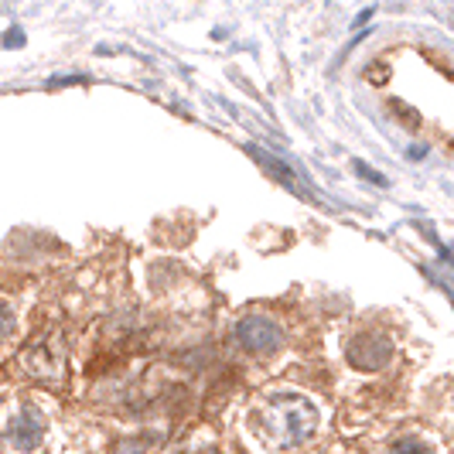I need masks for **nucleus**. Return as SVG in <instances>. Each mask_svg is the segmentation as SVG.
<instances>
[{
    "mask_svg": "<svg viewBox=\"0 0 454 454\" xmlns=\"http://www.w3.org/2000/svg\"><path fill=\"white\" fill-rule=\"evenodd\" d=\"M315 420H318L315 407L308 400H301V396H291V393L287 396H273L270 403L263 407V413L256 417L263 441L270 437L280 448L301 444L308 434L315 431Z\"/></svg>",
    "mask_w": 454,
    "mask_h": 454,
    "instance_id": "nucleus-1",
    "label": "nucleus"
},
{
    "mask_svg": "<svg viewBox=\"0 0 454 454\" xmlns=\"http://www.w3.org/2000/svg\"><path fill=\"white\" fill-rule=\"evenodd\" d=\"M236 341L250 356H273L280 348L284 335L273 325V318H267V315H250V318H243L236 325Z\"/></svg>",
    "mask_w": 454,
    "mask_h": 454,
    "instance_id": "nucleus-2",
    "label": "nucleus"
},
{
    "mask_svg": "<svg viewBox=\"0 0 454 454\" xmlns=\"http://www.w3.org/2000/svg\"><path fill=\"white\" fill-rule=\"evenodd\" d=\"M389 341L383 335H359V339L348 345V359L359 365V369H380L389 359Z\"/></svg>",
    "mask_w": 454,
    "mask_h": 454,
    "instance_id": "nucleus-3",
    "label": "nucleus"
},
{
    "mask_svg": "<svg viewBox=\"0 0 454 454\" xmlns=\"http://www.w3.org/2000/svg\"><path fill=\"white\" fill-rule=\"evenodd\" d=\"M42 434H45V420H42V413L27 407L21 417L14 420V427H11V441L18 444V451H35V448L42 444Z\"/></svg>",
    "mask_w": 454,
    "mask_h": 454,
    "instance_id": "nucleus-4",
    "label": "nucleus"
},
{
    "mask_svg": "<svg viewBox=\"0 0 454 454\" xmlns=\"http://www.w3.org/2000/svg\"><path fill=\"white\" fill-rule=\"evenodd\" d=\"M250 154H253L256 160H260V164H263L267 171H273V178H280L284 184H291V188H297V178H294V175H291V171H287V168H284V164H280L277 158H270V154H260L256 147H250Z\"/></svg>",
    "mask_w": 454,
    "mask_h": 454,
    "instance_id": "nucleus-5",
    "label": "nucleus"
},
{
    "mask_svg": "<svg viewBox=\"0 0 454 454\" xmlns=\"http://www.w3.org/2000/svg\"><path fill=\"white\" fill-rule=\"evenodd\" d=\"M393 454H431V451H427V444H413V441L403 444V441H400V444L393 448Z\"/></svg>",
    "mask_w": 454,
    "mask_h": 454,
    "instance_id": "nucleus-6",
    "label": "nucleus"
},
{
    "mask_svg": "<svg viewBox=\"0 0 454 454\" xmlns=\"http://www.w3.org/2000/svg\"><path fill=\"white\" fill-rule=\"evenodd\" d=\"M7 332H11V311H7L4 304H0V339H4Z\"/></svg>",
    "mask_w": 454,
    "mask_h": 454,
    "instance_id": "nucleus-7",
    "label": "nucleus"
},
{
    "mask_svg": "<svg viewBox=\"0 0 454 454\" xmlns=\"http://www.w3.org/2000/svg\"><path fill=\"white\" fill-rule=\"evenodd\" d=\"M372 14H376V11H372V7H365L363 14H359V18H356V27H363V24L369 21V18H372Z\"/></svg>",
    "mask_w": 454,
    "mask_h": 454,
    "instance_id": "nucleus-8",
    "label": "nucleus"
},
{
    "mask_svg": "<svg viewBox=\"0 0 454 454\" xmlns=\"http://www.w3.org/2000/svg\"><path fill=\"white\" fill-rule=\"evenodd\" d=\"M18 42H24V35H18V31H11V35H7V45H18Z\"/></svg>",
    "mask_w": 454,
    "mask_h": 454,
    "instance_id": "nucleus-9",
    "label": "nucleus"
}]
</instances>
